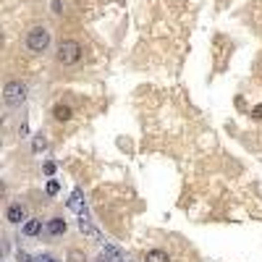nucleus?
Instances as JSON below:
<instances>
[{"label":"nucleus","mask_w":262,"mask_h":262,"mask_svg":"<svg viewBox=\"0 0 262 262\" xmlns=\"http://www.w3.org/2000/svg\"><path fill=\"white\" fill-rule=\"evenodd\" d=\"M48 45H50L48 26H32L26 32V48L32 53H45V50H48Z\"/></svg>","instance_id":"f257e3e1"},{"label":"nucleus","mask_w":262,"mask_h":262,"mask_svg":"<svg viewBox=\"0 0 262 262\" xmlns=\"http://www.w3.org/2000/svg\"><path fill=\"white\" fill-rule=\"evenodd\" d=\"M58 60L63 66L79 63V60H82V45L76 42V40H63V42L58 45Z\"/></svg>","instance_id":"f03ea898"},{"label":"nucleus","mask_w":262,"mask_h":262,"mask_svg":"<svg viewBox=\"0 0 262 262\" xmlns=\"http://www.w3.org/2000/svg\"><path fill=\"white\" fill-rule=\"evenodd\" d=\"M3 100H6V105H11V107H19V105L26 100V87H24L21 82H8V84L3 87Z\"/></svg>","instance_id":"7ed1b4c3"},{"label":"nucleus","mask_w":262,"mask_h":262,"mask_svg":"<svg viewBox=\"0 0 262 262\" xmlns=\"http://www.w3.org/2000/svg\"><path fill=\"white\" fill-rule=\"evenodd\" d=\"M79 231H82V234H84L89 241H97V244H102V241H105V236L97 231V226H92V220H87L84 215L79 218Z\"/></svg>","instance_id":"20e7f679"},{"label":"nucleus","mask_w":262,"mask_h":262,"mask_svg":"<svg viewBox=\"0 0 262 262\" xmlns=\"http://www.w3.org/2000/svg\"><path fill=\"white\" fill-rule=\"evenodd\" d=\"M102 257H105L107 262H126V259H129L126 252L118 249V246L110 244V241H102Z\"/></svg>","instance_id":"39448f33"},{"label":"nucleus","mask_w":262,"mask_h":262,"mask_svg":"<svg viewBox=\"0 0 262 262\" xmlns=\"http://www.w3.org/2000/svg\"><path fill=\"white\" fill-rule=\"evenodd\" d=\"M6 218H8V223H13V226L24 223V207H21V205H11L8 212H6Z\"/></svg>","instance_id":"423d86ee"},{"label":"nucleus","mask_w":262,"mask_h":262,"mask_svg":"<svg viewBox=\"0 0 262 262\" xmlns=\"http://www.w3.org/2000/svg\"><path fill=\"white\" fill-rule=\"evenodd\" d=\"M40 231H42V220H40V218H32V220H26V223L21 226V234H24V236H37Z\"/></svg>","instance_id":"0eeeda50"},{"label":"nucleus","mask_w":262,"mask_h":262,"mask_svg":"<svg viewBox=\"0 0 262 262\" xmlns=\"http://www.w3.org/2000/svg\"><path fill=\"white\" fill-rule=\"evenodd\" d=\"M68 210H73V212H82L84 210V194H82V189H73V194L68 199Z\"/></svg>","instance_id":"6e6552de"},{"label":"nucleus","mask_w":262,"mask_h":262,"mask_svg":"<svg viewBox=\"0 0 262 262\" xmlns=\"http://www.w3.org/2000/svg\"><path fill=\"white\" fill-rule=\"evenodd\" d=\"M48 234H53V236L66 234V220L63 218H50L48 220Z\"/></svg>","instance_id":"1a4fd4ad"},{"label":"nucleus","mask_w":262,"mask_h":262,"mask_svg":"<svg viewBox=\"0 0 262 262\" xmlns=\"http://www.w3.org/2000/svg\"><path fill=\"white\" fill-rule=\"evenodd\" d=\"M144 262H171V257H168V252H163V249H149L144 254Z\"/></svg>","instance_id":"9d476101"},{"label":"nucleus","mask_w":262,"mask_h":262,"mask_svg":"<svg viewBox=\"0 0 262 262\" xmlns=\"http://www.w3.org/2000/svg\"><path fill=\"white\" fill-rule=\"evenodd\" d=\"M53 113H55V118H58V121H71V118H73V113H71V107H68V105H58Z\"/></svg>","instance_id":"9b49d317"},{"label":"nucleus","mask_w":262,"mask_h":262,"mask_svg":"<svg viewBox=\"0 0 262 262\" xmlns=\"http://www.w3.org/2000/svg\"><path fill=\"white\" fill-rule=\"evenodd\" d=\"M32 149L37 152V155H40V152H45V149H48V139H45L42 134H37V136H34V142H32Z\"/></svg>","instance_id":"f8f14e48"},{"label":"nucleus","mask_w":262,"mask_h":262,"mask_svg":"<svg viewBox=\"0 0 262 262\" xmlns=\"http://www.w3.org/2000/svg\"><path fill=\"white\" fill-rule=\"evenodd\" d=\"M68 262H87V254L82 249H71L68 252Z\"/></svg>","instance_id":"ddd939ff"},{"label":"nucleus","mask_w":262,"mask_h":262,"mask_svg":"<svg viewBox=\"0 0 262 262\" xmlns=\"http://www.w3.org/2000/svg\"><path fill=\"white\" fill-rule=\"evenodd\" d=\"M58 192H60V183H58V181H48V194L55 197Z\"/></svg>","instance_id":"4468645a"},{"label":"nucleus","mask_w":262,"mask_h":262,"mask_svg":"<svg viewBox=\"0 0 262 262\" xmlns=\"http://www.w3.org/2000/svg\"><path fill=\"white\" fill-rule=\"evenodd\" d=\"M32 262H58V259H55L53 254H40V257H34Z\"/></svg>","instance_id":"2eb2a0df"},{"label":"nucleus","mask_w":262,"mask_h":262,"mask_svg":"<svg viewBox=\"0 0 262 262\" xmlns=\"http://www.w3.org/2000/svg\"><path fill=\"white\" fill-rule=\"evenodd\" d=\"M45 173L53 176V173H55V163H45Z\"/></svg>","instance_id":"dca6fc26"},{"label":"nucleus","mask_w":262,"mask_h":262,"mask_svg":"<svg viewBox=\"0 0 262 262\" xmlns=\"http://www.w3.org/2000/svg\"><path fill=\"white\" fill-rule=\"evenodd\" d=\"M53 11H55V13H63V6H60V0H53Z\"/></svg>","instance_id":"f3484780"},{"label":"nucleus","mask_w":262,"mask_h":262,"mask_svg":"<svg viewBox=\"0 0 262 262\" xmlns=\"http://www.w3.org/2000/svg\"><path fill=\"white\" fill-rule=\"evenodd\" d=\"M19 262H32V257H29L26 252H19Z\"/></svg>","instance_id":"a211bd4d"},{"label":"nucleus","mask_w":262,"mask_h":262,"mask_svg":"<svg viewBox=\"0 0 262 262\" xmlns=\"http://www.w3.org/2000/svg\"><path fill=\"white\" fill-rule=\"evenodd\" d=\"M254 116H257V118H262V105H259V107H254Z\"/></svg>","instance_id":"6ab92c4d"},{"label":"nucleus","mask_w":262,"mask_h":262,"mask_svg":"<svg viewBox=\"0 0 262 262\" xmlns=\"http://www.w3.org/2000/svg\"><path fill=\"white\" fill-rule=\"evenodd\" d=\"M3 194H6V183H3V181H0V197H3Z\"/></svg>","instance_id":"aec40b11"},{"label":"nucleus","mask_w":262,"mask_h":262,"mask_svg":"<svg viewBox=\"0 0 262 262\" xmlns=\"http://www.w3.org/2000/svg\"><path fill=\"white\" fill-rule=\"evenodd\" d=\"M95 262H107V259H105V257H102V254H100V257H97V259H95Z\"/></svg>","instance_id":"412c9836"},{"label":"nucleus","mask_w":262,"mask_h":262,"mask_svg":"<svg viewBox=\"0 0 262 262\" xmlns=\"http://www.w3.org/2000/svg\"><path fill=\"white\" fill-rule=\"evenodd\" d=\"M126 262H131V259H126Z\"/></svg>","instance_id":"4be33fe9"}]
</instances>
